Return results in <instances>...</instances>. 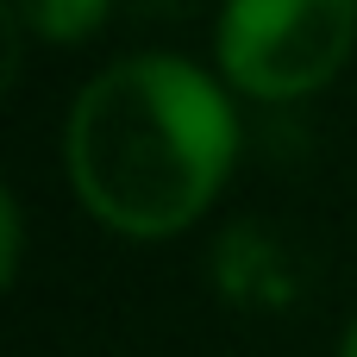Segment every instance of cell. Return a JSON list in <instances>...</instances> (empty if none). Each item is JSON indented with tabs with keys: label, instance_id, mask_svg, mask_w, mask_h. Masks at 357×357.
<instances>
[{
	"label": "cell",
	"instance_id": "6da1fadb",
	"mask_svg": "<svg viewBox=\"0 0 357 357\" xmlns=\"http://www.w3.org/2000/svg\"><path fill=\"white\" fill-rule=\"evenodd\" d=\"M238 169V94L182 50L94 69L63 119V176L88 220L157 245L201 226Z\"/></svg>",
	"mask_w": 357,
	"mask_h": 357
},
{
	"label": "cell",
	"instance_id": "7a4b0ae2",
	"mask_svg": "<svg viewBox=\"0 0 357 357\" xmlns=\"http://www.w3.org/2000/svg\"><path fill=\"white\" fill-rule=\"evenodd\" d=\"M357 50V0H220L213 69L238 100H307L345 75Z\"/></svg>",
	"mask_w": 357,
	"mask_h": 357
},
{
	"label": "cell",
	"instance_id": "3957f363",
	"mask_svg": "<svg viewBox=\"0 0 357 357\" xmlns=\"http://www.w3.org/2000/svg\"><path fill=\"white\" fill-rule=\"evenodd\" d=\"M119 0H6V19L38 44H88Z\"/></svg>",
	"mask_w": 357,
	"mask_h": 357
},
{
	"label": "cell",
	"instance_id": "277c9868",
	"mask_svg": "<svg viewBox=\"0 0 357 357\" xmlns=\"http://www.w3.org/2000/svg\"><path fill=\"white\" fill-rule=\"evenodd\" d=\"M19 270H25V201L6 188L0 195V282L13 289Z\"/></svg>",
	"mask_w": 357,
	"mask_h": 357
},
{
	"label": "cell",
	"instance_id": "5b68a950",
	"mask_svg": "<svg viewBox=\"0 0 357 357\" xmlns=\"http://www.w3.org/2000/svg\"><path fill=\"white\" fill-rule=\"evenodd\" d=\"M333 357H357V320L339 333V351H333Z\"/></svg>",
	"mask_w": 357,
	"mask_h": 357
},
{
	"label": "cell",
	"instance_id": "8992f818",
	"mask_svg": "<svg viewBox=\"0 0 357 357\" xmlns=\"http://www.w3.org/2000/svg\"><path fill=\"white\" fill-rule=\"evenodd\" d=\"M144 13H182V0H138Z\"/></svg>",
	"mask_w": 357,
	"mask_h": 357
}]
</instances>
